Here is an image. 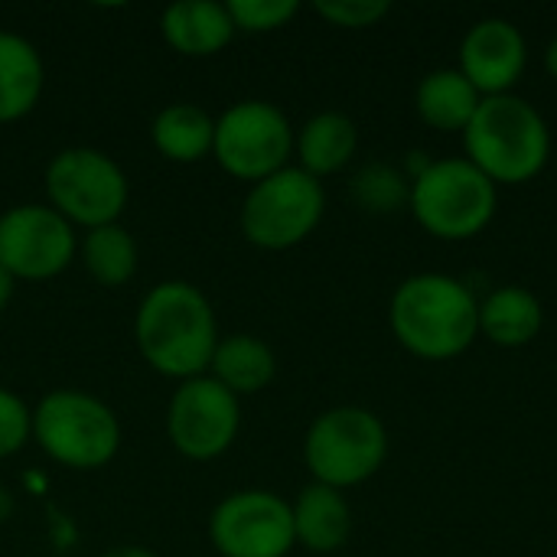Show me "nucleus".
<instances>
[{
	"mask_svg": "<svg viewBox=\"0 0 557 557\" xmlns=\"http://www.w3.org/2000/svg\"><path fill=\"white\" fill-rule=\"evenodd\" d=\"M134 339L144 362L166 379L206 375L219 346V323L209 297L189 281H163L144 294L134 313Z\"/></svg>",
	"mask_w": 557,
	"mask_h": 557,
	"instance_id": "obj_1",
	"label": "nucleus"
},
{
	"mask_svg": "<svg viewBox=\"0 0 557 557\" xmlns=\"http://www.w3.org/2000/svg\"><path fill=\"white\" fill-rule=\"evenodd\" d=\"M388 323L395 339L431 362L467 352L480 336V300L473 290L441 271H421L405 277L388 304Z\"/></svg>",
	"mask_w": 557,
	"mask_h": 557,
	"instance_id": "obj_2",
	"label": "nucleus"
},
{
	"mask_svg": "<svg viewBox=\"0 0 557 557\" xmlns=\"http://www.w3.org/2000/svg\"><path fill=\"white\" fill-rule=\"evenodd\" d=\"M467 160L496 186L539 176L552 157V127L545 114L522 95H490L480 101L463 131Z\"/></svg>",
	"mask_w": 557,
	"mask_h": 557,
	"instance_id": "obj_3",
	"label": "nucleus"
},
{
	"mask_svg": "<svg viewBox=\"0 0 557 557\" xmlns=\"http://www.w3.org/2000/svg\"><path fill=\"white\" fill-rule=\"evenodd\" d=\"M33 441L39 450L69 470H101L121 450V421L95 395L55 388L33 408Z\"/></svg>",
	"mask_w": 557,
	"mask_h": 557,
	"instance_id": "obj_4",
	"label": "nucleus"
},
{
	"mask_svg": "<svg viewBox=\"0 0 557 557\" xmlns=\"http://www.w3.org/2000/svg\"><path fill=\"white\" fill-rule=\"evenodd\" d=\"M499 206V186L467 157L431 160L411 176L408 209L437 238H473L480 235Z\"/></svg>",
	"mask_w": 557,
	"mask_h": 557,
	"instance_id": "obj_5",
	"label": "nucleus"
},
{
	"mask_svg": "<svg viewBox=\"0 0 557 557\" xmlns=\"http://www.w3.org/2000/svg\"><path fill=\"white\" fill-rule=\"evenodd\" d=\"M388 457L382 418L359 405H339L313 418L304 437V463L313 483L349 490L372 480Z\"/></svg>",
	"mask_w": 557,
	"mask_h": 557,
	"instance_id": "obj_6",
	"label": "nucleus"
},
{
	"mask_svg": "<svg viewBox=\"0 0 557 557\" xmlns=\"http://www.w3.org/2000/svg\"><path fill=\"white\" fill-rule=\"evenodd\" d=\"M326 212V189L300 166H284L255 183L242 202V235L264 251H287L307 242Z\"/></svg>",
	"mask_w": 557,
	"mask_h": 557,
	"instance_id": "obj_7",
	"label": "nucleus"
},
{
	"mask_svg": "<svg viewBox=\"0 0 557 557\" xmlns=\"http://www.w3.org/2000/svg\"><path fill=\"white\" fill-rule=\"evenodd\" d=\"M49 206L85 232L114 225L131 199V183L114 157L98 147H65L46 166Z\"/></svg>",
	"mask_w": 557,
	"mask_h": 557,
	"instance_id": "obj_8",
	"label": "nucleus"
},
{
	"mask_svg": "<svg viewBox=\"0 0 557 557\" xmlns=\"http://www.w3.org/2000/svg\"><path fill=\"white\" fill-rule=\"evenodd\" d=\"M294 137L297 131L290 117L274 101L245 98L215 117L212 157L228 176L255 186L264 176L290 166Z\"/></svg>",
	"mask_w": 557,
	"mask_h": 557,
	"instance_id": "obj_9",
	"label": "nucleus"
},
{
	"mask_svg": "<svg viewBox=\"0 0 557 557\" xmlns=\"http://www.w3.org/2000/svg\"><path fill=\"white\" fill-rule=\"evenodd\" d=\"M242 431V401L209 372L180 382L166 408V437L186 460H215Z\"/></svg>",
	"mask_w": 557,
	"mask_h": 557,
	"instance_id": "obj_10",
	"label": "nucleus"
},
{
	"mask_svg": "<svg viewBox=\"0 0 557 557\" xmlns=\"http://www.w3.org/2000/svg\"><path fill=\"white\" fill-rule=\"evenodd\" d=\"M209 542L222 557H287L297 545L290 503L271 490L228 493L209 516Z\"/></svg>",
	"mask_w": 557,
	"mask_h": 557,
	"instance_id": "obj_11",
	"label": "nucleus"
},
{
	"mask_svg": "<svg viewBox=\"0 0 557 557\" xmlns=\"http://www.w3.org/2000/svg\"><path fill=\"white\" fill-rule=\"evenodd\" d=\"M75 251V228L49 202L13 206L0 215V268L16 281L59 277Z\"/></svg>",
	"mask_w": 557,
	"mask_h": 557,
	"instance_id": "obj_12",
	"label": "nucleus"
},
{
	"mask_svg": "<svg viewBox=\"0 0 557 557\" xmlns=\"http://www.w3.org/2000/svg\"><path fill=\"white\" fill-rule=\"evenodd\" d=\"M529 62V46L522 29L506 16L476 20L460 42V72L476 85L483 98L509 95L522 78Z\"/></svg>",
	"mask_w": 557,
	"mask_h": 557,
	"instance_id": "obj_13",
	"label": "nucleus"
},
{
	"mask_svg": "<svg viewBox=\"0 0 557 557\" xmlns=\"http://www.w3.org/2000/svg\"><path fill=\"white\" fill-rule=\"evenodd\" d=\"M163 39L189 59H206L222 52L238 33L228 3L219 0H176L160 16Z\"/></svg>",
	"mask_w": 557,
	"mask_h": 557,
	"instance_id": "obj_14",
	"label": "nucleus"
},
{
	"mask_svg": "<svg viewBox=\"0 0 557 557\" xmlns=\"http://www.w3.org/2000/svg\"><path fill=\"white\" fill-rule=\"evenodd\" d=\"M294 539L313 555H336L352 535V506L333 486L310 483L290 503Z\"/></svg>",
	"mask_w": 557,
	"mask_h": 557,
	"instance_id": "obj_15",
	"label": "nucleus"
},
{
	"mask_svg": "<svg viewBox=\"0 0 557 557\" xmlns=\"http://www.w3.org/2000/svg\"><path fill=\"white\" fill-rule=\"evenodd\" d=\"M46 85V65L39 49L10 29H0V124L26 117Z\"/></svg>",
	"mask_w": 557,
	"mask_h": 557,
	"instance_id": "obj_16",
	"label": "nucleus"
},
{
	"mask_svg": "<svg viewBox=\"0 0 557 557\" xmlns=\"http://www.w3.org/2000/svg\"><path fill=\"white\" fill-rule=\"evenodd\" d=\"M359 147V127L349 114L343 111H320L313 114L294 137V153L297 166L307 170L310 176L323 180L349 166Z\"/></svg>",
	"mask_w": 557,
	"mask_h": 557,
	"instance_id": "obj_17",
	"label": "nucleus"
},
{
	"mask_svg": "<svg viewBox=\"0 0 557 557\" xmlns=\"http://www.w3.org/2000/svg\"><path fill=\"white\" fill-rule=\"evenodd\" d=\"M545 323L542 300L522 284H503L480 304V333L506 349L529 346Z\"/></svg>",
	"mask_w": 557,
	"mask_h": 557,
	"instance_id": "obj_18",
	"label": "nucleus"
},
{
	"mask_svg": "<svg viewBox=\"0 0 557 557\" xmlns=\"http://www.w3.org/2000/svg\"><path fill=\"white\" fill-rule=\"evenodd\" d=\"M480 101H483V95L457 65H444V69L428 72L414 91V104H418L421 121L437 127V131H460L463 134L467 124L473 121Z\"/></svg>",
	"mask_w": 557,
	"mask_h": 557,
	"instance_id": "obj_19",
	"label": "nucleus"
},
{
	"mask_svg": "<svg viewBox=\"0 0 557 557\" xmlns=\"http://www.w3.org/2000/svg\"><path fill=\"white\" fill-rule=\"evenodd\" d=\"M209 375L219 385H225L235 398L258 395L274 382L277 359H274V349L264 339H258L251 333H232V336L219 339Z\"/></svg>",
	"mask_w": 557,
	"mask_h": 557,
	"instance_id": "obj_20",
	"label": "nucleus"
},
{
	"mask_svg": "<svg viewBox=\"0 0 557 557\" xmlns=\"http://www.w3.org/2000/svg\"><path fill=\"white\" fill-rule=\"evenodd\" d=\"M150 140L170 163H199L212 153L215 117L189 101L166 104L150 124Z\"/></svg>",
	"mask_w": 557,
	"mask_h": 557,
	"instance_id": "obj_21",
	"label": "nucleus"
},
{
	"mask_svg": "<svg viewBox=\"0 0 557 557\" xmlns=\"http://www.w3.org/2000/svg\"><path fill=\"white\" fill-rule=\"evenodd\" d=\"M78 251L85 271L101 287H124L137 274V242L121 222L85 232Z\"/></svg>",
	"mask_w": 557,
	"mask_h": 557,
	"instance_id": "obj_22",
	"label": "nucleus"
},
{
	"mask_svg": "<svg viewBox=\"0 0 557 557\" xmlns=\"http://www.w3.org/2000/svg\"><path fill=\"white\" fill-rule=\"evenodd\" d=\"M349 196L356 199L359 209L372 212V215H392L398 209L408 206L411 199V176L408 170L375 160L356 170L352 183H349Z\"/></svg>",
	"mask_w": 557,
	"mask_h": 557,
	"instance_id": "obj_23",
	"label": "nucleus"
},
{
	"mask_svg": "<svg viewBox=\"0 0 557 557\" xmlns=\"http://www.w3.org/2000/svg\"><path fill=\"white\" fill-rule=\"evenodd\" d=\"M297 0H228L235 29L242 33H274L297 16Z\"/></svg>",
	"mask_w": 557,
	"mask_h": 557,
	"instance_id": "obj_24",
	"label": "nucleus"
},
{
	"mask_svg": "<svg viewBox=\"0 0 557 557\" xmlns=\"http://www.w3.org/2000/svg\"><path fill=\"white\" fill-rule=\"evenodd\" d=\"M33 441V408L10 388H0V460L20 454Z\"/></svg>",
	"mask_w": 557,
	"mask_h": 557,
	"instance_id": "obj_25",
	"label": "nucleus"
},
{
	"mask_svg": "<svg viewBox=\"0 0 557 557\" xmlns=\"http://www.w3.org/2000/svg\"><path fill=\"white\" fill-rule=\"evenodd\" d=\"M313 10L333 26L366 29V26H375L379 20H385L392 3L388 0H317Z\"/></svg>",
	"mask_w": 557,
	"mask_h": 557,
	"instance_id": "obj_26",
	"label": "nucleus"
},
{
	"mask_svg": "<svg viewBox=\"0 0 557 557\" xmlns=\"http://www.w3.org/2000/svg\"><path fill=\"white\" fill-rule=\"evenodd\" d=\"M13 290H16V277H13L10 271H3V268H0V310L10 304Z\"/></svg>",
	"mask_w": 557,
	"mask_h": 557,
	"instance_id": "obj_27",
	"label": "nucleus"
},
{
	"mask_svg": "<svg viewBox=\"0 0 557 557\" xmlns=\"http://www.w3.org/2000/svg\"><path fill=\"white\" fill-rule=\"evenodd\" d=\"M101 557H160L153 555L150 548H140V545H117V548H111L108 555Z\"/></svg>",
	"mask_w": 557,
	"mask_h": 557,
	"instance_id": "obj_28",
	"label": "nucleus"
},
{
	"mask_svg": "<svg viewBox=\"0 0 557 557\" xmlns=\"http://www.w3.org/2000/svg\"><path fill=\"white\" fill-rule=\"evenodd\" d=\"M10 516H13V496H10L7 486H0V525H3Z\"/></svg>",
	"mask_w": 557,
	"mask_h": 557,
	"instance_id": "obj_29",
	"label": "nucleus"
},
{
	"mask_svg": "<svg viewBox=\"0 0 557 557\" xmlns=\"http://www.w3.org/2000/svg\"><path fill=\"white\" fill-rule=\"evenodd\" d=\"M545 69H548V75L557 82V33L555 39L548 42V49H545Z\"/></svg>",
	"mask_w": 557,
	"mask_h": 557,
	"instance_id": "obj_30",
	"label": "nucleus"
}]
</instances>
